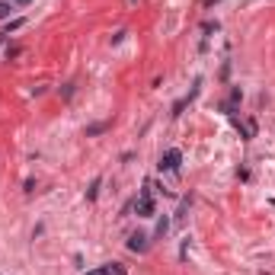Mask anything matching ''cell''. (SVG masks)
Segmentation results:
<instances>
[{
    "mask_svg": "<svg viewBox=\"0 0 275 275\" xmlns=\"http://www.w3.org/2000/svg\"><path fill=\"white\" fill-rule=\"evenodd\" d=\"M90 275H100V272H90Z\"/></svg>",
    "mask_w": 275,
    "mask_h": 275,
    "instance_id": "13",
    "label": "cell"
},
{
    "mask_svg": "<svg viewBox=\"0 0 275 275\" xmlns=\"http://www.w3.org/2000/svg\"><path fill=\"white\" fill-rule=\"evenodd\" d=\"M23 23H26V19H10V23H7V29H3V32H7V35H10V32L23 29Z\"/></svg>",
    "mask_w": 275,
    "mask_h": 275,
    "instance_id": "8",
    "label": "cell"
},
{
    "mask_svg": "<svg viewBox=\"0 0 275 275\" xmlns=\"http://www.w3.org/2000/svg\"><path fill=\"white\" fill-rule=\"evenodd\" d=\"M13 7H26V3H32V0H10Z\"/></svg>",
    "mask_w": 275,
    "mask_h": 275,
    "instance_id": "11",
    "label": "cell"
},
{
    "mask_svg": "<svg viewBox=\"0 0 275 275\" xmlns=\"http://www.w3.org/2000/svg\"><path fill=\"white\" fill-rule=\"evenodd\" d=\"M100 186H103V176H96V179H93V183H90V189H86V199H96V195H100Z\"/></svg>",
    "mask_w": 275,
    "mask_h": 275,
    "instance_id": "5",
    "label": "cell"
},
{
    "mask_svg": "<svg viewBox=\"0 0 275 275\" xmlns=\"http://www.w3.org/2000/svg\"><path fill=\"white\" fill-rule=\"evenodd\" d=\"M100 131H106V122H100V125H90V128H86V135H100Z\"/></svg>",
    "mask_w": 275,
    "mask_h": 275,
    "instance_id": "9",
    "label": "cell"
},
{
    "mask_svg": "<svg viewBox=\"0 0 275 275\" xmlns=\"http://www.w3.org/2000/svg\"><path fill=\"white\" fill-rule=\"evenodd\" d=\"M125 35H128V32H125V29H119V32H115V35H112V45H119V42H125Z\"/></svg>",
    "mask_w": 275,
    "mask_h": 275,
    "instance_id": "10",
    "label": "cell"
},
{
    "mask_svg": "<svg viewBox=\"0 0 275 275\" xmlns=\"http://www.w3.org/2000/svg\"><path fill=\"white\" fill-rule=\"evenodd\" d=\"M147 240H151V237L138 230V234H131V237H128V250H131V253H144V250H147Z\"/></svg>",
    "mask_w": 275,
    "mask_h": 275,
    "instance_id": "3",
    "label": "cell"
},
{
    "mask_svg": "<svg viewBox=\"0 0 275 275\" xmlns=\"http://www.w3.org/2000/svg\"><path fill=\"white\" fill-rule=\"evenodd\" d=\"M13 10H16V7L10 3V0H0V19H7V16L13 13Z\"/></svg>",
    "mask_w": 275,
    "mask_h": 275,
    "instance_id": "6",
    "label": "cell"
},
{
    "mask_svg": "<svg viewBox=\"0 0 275 275\" xmlns=\"http://www.w3.org/2000/svg\"><path fill=\"white\" fill-rule=\"evenodd\" d=\"M167 230H170V218H167V214H163L160 221H157V237H163Z\"/></svg>",
    "mask_w": 275,
    "mask_h": 275,
    "instance_id": "7",
    "label": "cell"
},
{
    "mask_svg": "<svg viewBox=\"0 0 275 275\" xmlns=\"http://www.w3.org/2000/svg\"><path fill=\"white\" fill-rule=\"evenodd\" d=\"M3 42H7V32H0V45H3Z\"/></svg>",
    "mask_w": 275,
    "mask_h": 275,
    "instance_id": "12",
    "label": "cell"
},
{
    "mask_svg": "<svg viewBox=\"0 0 275 275\" xmlns=\"http://www.w3.org/2000/svg\"><path fill=\"white\" fill-rule=\"evenodd\" d=\"M151 189H154V183H151V179H144V186H141V195L135 199L138 218H154V211H157V205H154V199H151Z\"/></svg>",
    "mask_w": 275,
    "mask_h": 275,
    "instance_id": "1",
    "label": "cell"
},
{
    "mask_svg": "<svg viewBox=\"0 0 275 275\" xmlns=\"http://www.w3.org/2000/svg\"><path fill=\"white\" fill-rule=\"evenodd\" d=\"M179 163H183V151L179 147H167V151L160 154V173H179Z\"/></svg>",
    "mask_w": 275,
    "mask_h": 275,
    "instance_id": "2",
    "label": "cell"
},
{
    "mask_svg": "<svg viewBox=\"0 0 275 275\" xmlns=\"http://www.w3.org/2000/svg\"><path fill=\"white\" fill-rule=\"evenodd\" d=\"M96 272H100V275H128L122 262H106V266H103V269H96Z\"/></svg>",
    "mask_w": 275,
    "mask_h": 275,
    "instance_id": "4",
    "label": "cell"
}]
</instances>
